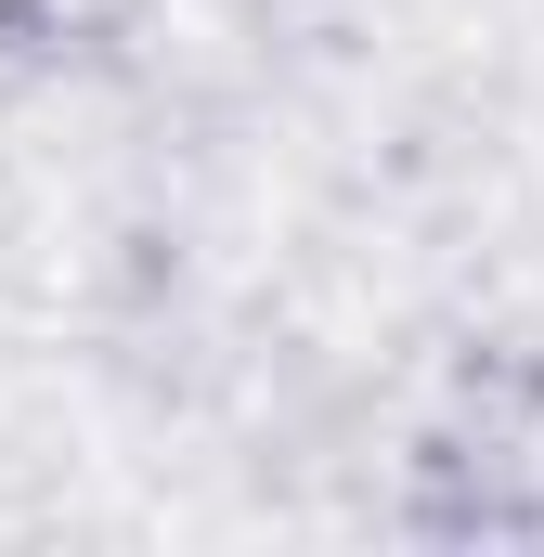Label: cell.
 <instances>
[]
</instances>
